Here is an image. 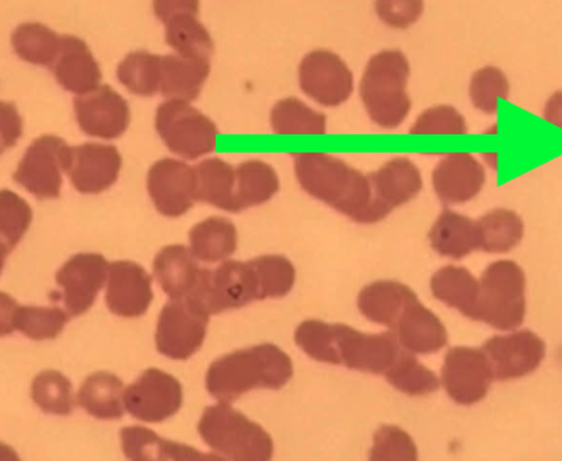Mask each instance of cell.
<instances>
[{"label":"cell","mask_w":562,"mask_h":461,"mask_svg":"<svg viewBox=\"0 0 562 461\" xmlns=\"http://www.w3.org/2000/svg\"><path fill=\"white\" fill-rule=\"evenodd\" d=\"M32 205L8 189L0 191V255L2 263L32 226Z\"/></svg>","instance_id":"cell-39"},{"label":"cell","mask_w":562,"mask_h":461,"mask_svg":"<svg viewBox=\"0 0 562 461\" xmlns=\"http://www.w3.org/2000/svg\"><path fill=\"white\" fill-rule=\"evenodd\" d=\"M294 341L307 357L316 362L341 366L338 349H336V335L334 324L322 321H305L297 325Z\"/></svg>","instance_id":"cell-43"},{"label":"cell","mask_w":562,"mask_h":461,"mask_svg":"<svg viewBox=\"0 0 562 461\" xmlns=\"http://www.w3.org/2000/svg\"><path fill=\"white\" fill-rule=\"evenodd\" d=\"M11 46L16 57L24 63L53 69L63 49V37L46 24L26 22L16 26L15 32L11 33Z\"/></svg>","instance_id":"cell-34"},{"label":"cell","mask_w":562,"mask_h":461,"mask_svg":"<svg viewBox=\"0 0 562 461\" xmlns=\"http://www.w3.org/2000/svg\"><path fill=\"white\" fill-rule=\"evenodd\" d=\"M2 299V336L19 330L30 340H53L68 325V311L60 307H37V305H19L10 294H0Z\"/></svg>","instance_id":"cell-23"},{"label":"cell","mask_w":562,"mask_h":461,"mask_svg":"<svg viewBox=\"0 0 562 461\" xmlns=\"http://www.w3.org/2000/svg\"><path fill=\"white\" fill-rule=\"evenodd\" d=\"M526 277L516 262L490 263L480 278V304L475 322L499 330L521 327L526 315Z\"/></svg>","instance_id":"cell-5"},{"label":"cell","mask_w":562,"mask_h":461,"mask_svg":"<svg viewBox=\"0 0 562 461\" xmlns=\"http://www.w3.org/2000/svg\"><path fill=\"white\" fill-rule=\"evenodd\" d=\"M155 127L167 149L188 160L216 151L218 126L183 100H166L158 105Z\"/></svg>","instance_id":"cell-6"},{"label":"cell","mask_w":562,"mask_h":461,"mask_svg":"<svg viewBox=\"0 0 562 461\" xmlns=\"http://www.w3.org/2000/svg\"><path fill=\"white\" fill-rule=\"evenodd\" d=\"M74 108L80 130L89 137L115 140L130 127V104L111 86L75 97Z\"/></svg>","instance_id":"cell-19"},{"label":"cell","mask_w":562,"mask_h":461,"mask_svg":"<svg viewBox=\"0 0 562 461\" xmlns=\"http://www.w3.org/2000/svg\"><path fill=\"white\" fill-rule=\"evenodd\" d=\"M0 124H2V151L15 146L22 137V116L13 102L0 105Z\"/></svg>","instance_id":"cell-49"},{"label":"cell","mask_w":562,"mask_h":461,"mask_svg":"<svg viewBox=\"0 0 562 461\" xmlns=\"http://www.w3.org/2000/svg\"><path fill=\"white\" fill-rule=\"evenodd\" d=\"M77 404L97 419H121L125 413V385L113 372H94L83 380Z\"/></svg>","instance_id":"cell-28"},{"label":"cell","mask_w":562,"mask_h":461,"mask_svg":"<svg viewBox=\"0 0 562 461\" xmlns=\"http://www.w3.org/2000/svg\"><path fill=\"white\" fill-rule=\"evenodd\" d=\"M294 366L289 355L272 344L238 349L214 360L205 387L218 404H231L256 389H281L291 382Z\"/></svg>","instance_id":"cell-2"},{"label":"cell","mask_w":562,"mask_h":461,"mask_svg":"<svg viewBox=\"0 0 562 461\" xmlns=\"http://www.w3.org/2000/svg\"><path fill=\"white\" fill-rule=\"evenodd\" d=\"M160 461H225L214 452H202L191 446H183L178 441L166 440Z\"/></svg>","instance_id":"cell-50"},{"label":"cell","mask_w":562,"mask_h":461,"mask_svg":"<svg viewBox=\"0 0 562 461\" xmlns=\"http://www.w3.org/2000/svg\"><path fill=\"white\" fill-rule=\"evenodd\" d=\"M484 175L480 160L470 153H450L434 169L432 184L445 204H464L483 189Z\"/></svg>","instance_id":"cell-22"},{"label":"cell","mask_w":562,"mask_h":461,"mask_svg":"<svg viewBox=\"0 0 562 461\" xmlns=\"http://www.w3.org/2000/svg\"><path fill=\"white\" fill-rule=\"evenodd\" d=\"M419 302L408 285L394 280L369 283L358 294V310L367 321L396 329L397 322L412 304Z\"/></svg>","instance_id":"cell-25"},{"label":"cell","mask_w":562,"mask_h":461,"mask_svg":"<svg viewBox=\"0 0 562 461\" xmlns=\"http://www.w3.org/2000/svg\"><path fill=\"white\" fill-rule=\"evenodd\" d=\"M544 119L550 124L562 130V91H555L544 108Z\"/></svg>","instance_id":"cell-51"},{"label":"cell","mask_w":562,"mask_h":461,"mask_svg":"<svg viewBox=\"0 0 562 461\" xmlns=\"http://www.w3.org/2000/svg\"><path fill=\"white\" fill-rule=\"evenodd\" d=\"M339 362L352 371L386 374L403 351L394 333L369 335L345 324H334Z\"/></svg>","instance_id":"cell-15"},{"label":"cell","mask_w":562,"mask_h":461,"mask_svg":"<svg viewBox=\"0 0 562 461\" xmlns=\"http://www.w3.org/2000/svg\"><path fill=\"white\" fill-rule=\"evenodd\" d=\"M280 179L271 164L245 160L236 166V213L266 204L278 193Z\"/></svg>","instance_id":"cell-33"},{"label":"cell","mask_w":562,"mask_h":461,"mask_svg":"<svg viewBox=\"0 0 562 461\" xmlns=\"http://www.w3.org/2000/svg\"><path fill=\"white\" fill-rule=\"evenodd\" d=\"M271 127L277 135H325L327 116L297 99H283L271 111Z\"/></svg>","instance_id":"cell-37"},{"label":"cell","mask_w":562,"mask_h":461,"mask_svg":"<svg viewBox=\"0 0 562 461\" xmlns=\"http://www.w3.org/2000/svg\"><path fill=\"white\" fill-rule=\"evenodd\" d=\"M294 173L303 191L358 224H378L369 175L328 153H296Z\"/></svg>","instance_id":"cell-1"},{"label":"cell","mask_w":562,"mask_h":461,"mask_svg":"<svg viewBox=\"0 0 562 461\" xmlns=\"http://www.w3.org/2000/svg\"><path fill=\"white\" fill-rule=\"evenodd\" d=\"M430 289L439 302L458 310L470 321H475L480 304V280L470 273L469 269L458 266L439 269L430 280Z\"/></svg>","instance_id":"cell-30"},{"label":"cell","mask_w":562,"mask_h":461,"mask_svg":"<svg viewBox=\"0 0 562 461\" xmlns=\"http://www.w3.org/2000/svg\"><path fill=\"white\" fill-rule=\"evenodd\" d=\"M211 74L207 60L166 55L161 57V94L167 100L193 102L202 93L203 85Z\"/></svg>","instance_id":"cell-29"},{"label":"cell","mask_w":562,"mask_h":461,"mask_svg":"<svg viewBox=\"0 0 562 461\" xmlns=\"http://www.w3.org/2000/svg\"><path fill=\"white\" fill-rule=\"evenodd\" d=\"M53 74L64 90L79 97L99 90L102 80L99 63L88 44L74 35H64L63 49L53 66Z\"/></svg>","instance_id":"cell-24"},{"label":"cell","mask_w":562,"mask_h":461,"mask_svg":"<svg viewBox=\"0 0 562 461\" xmlns=\"http://www.w3.org/2000/svg\"><path fill=\"white\" fill-rule=\"evenodd\" d=\"M147 193L160 215H186L199 202L196 171L182 160L161 158L147 173Z\"/></svg>","instance_id":"cell-14"},{"label":"cell","mask_w":562,"mask_h":461,"mask_svg":"<svg viewBox=\"0 0 562 461\" xmlns=\"http://www.w3.org/2000/svg\"><path fill=\"white\" fill-rule=\"evenodd\" d=\"M375 11L392 27H408L422 16L423 2H375Z\"/></svg>","instance_id":"cell-48"},{"label":"cell","mask_w":562,"mask_h":461,"mask_svg":"<svg viewBox=\"0 0 562 461\" xmlns=\"http://www.w3.org/2000/svg\"><path fill=\"white\" fill-rule=\"evenodd\" d=\"M369 461H419L416 441L397 425H381L375 430Z\"/></svg>","instance_id":"cell-44"},{"label":"cell","mask_w":562,"mask_h":461,"mask_svg":"<svg viewBox=\"0 0 562 461\" xmlns=\"http://www.w3.org/2000/svg\"><path fill=\"white\" fill-rule=\"evenodd\" d=\"M238 247V231L227 218L211 216L189 231V249L200 262L214 263L233 257Z\"/></svg>","instance_id":"cell-31"},{"label":"cell","mask_w":562,"mask_h":461,"mask_svg":"<svg viewBox=\"0 0 562 461\" xmlns=\"http://www.w3.org/2000/svg\"><path fill=\"white\" fill-rule=\"evenodd\" d=\"M408 77L411 64L400 49H385L370 58L360 85L370 121L389 130L402 126L412 108L406 93Z\"/></svg>","instance_id":"cell-3"},{"label":"cell","mask_w":562,"mask_h":461,"mask_svg":"<svg viewBox=\"0 0 562 461\" xmlns=\"http://www.w3.org/2000/svg\"><path fill=\"white\" fill-rule=\"evenodd\" d=\"M392 333L396 335L403 351L411 355H434L448 344L447 327L422 302L412 304L405 311Z\"/></svg>","instance_id":"cell-27"},{"label":"cell","mask_w":562,"mask_h":461,"mask_svg":"<svg viewBox=\"0 0 562 461\" xmlns=\"http://www.w3.org/2000/svg\"><path fill=\"white\" fill-rule=\"evenodd\" d=\"M494 372L481 349L452 347L445 357L441 383L448 396L459 405L480 404L486 398Z\"/></svg>","instance_id":"cell-16"},{"label":"cell","mask_w":562,"mask_h":461,"mask_svg":"<svg viewBox=\"0 0 562 461\" xmlns=\"http://www.w3.org/2000/svg\"><path fill=\"white\" fill-rule=\"evenodd\" d=\"M497 382H510L536 371L547 357V344L531 330L494 336L481 347Z\"/></svg>","instance_id":"cell-17"},{"label":"cell","mask_w":562,"mask_h":461,"mask_svg":"<svg viewBox=\"0 0 562 461\" xmlns=\"http://www.w3.org/2000/svg\"><path fill=\"white\" fill-rule=\"evenodd\" d=\"M121 443L130 461H160L166 440L147 427L133 425L121 430Z\"/></svg>","instance_id":"cell-47"},{"label":"cell","mask_w":562,"mask_h":461,"mask_svg":"<svg viewBox=\"0 0 562 461\" xmlns=\"http://www.w3.org/2000/svg\"><path fill=\"white\" fill-rule=\"evenodd\" d=\"M182 383L169 372L147 369L125 387V411L146 424H160L182 409Z\"/></svg>","instance_id":"cell-12"},{"label":"cell","mask_w":562,"mask_h":461,"mask_svg":"<svg viewBox=\"0 0 562 461\" xmlns=\"http://www.w3.org/2000/svg\"><path fill=\"white\" fill-rule=\"evenodd\" d=\"M477 224L480 249L484 252H508L522 240L525 224L521 216L510 210H494L481 216Z\"/></svg>","instance_id":"cell-36"},{"label":"cell","mask_w":562,"mask_h":461,"mask_svg":"<svg viewBox=\"0 0 562 461\" xmlns=\"http://www.w3.org/2000/svg\"><path fill=\"white\" fill-rule=\"evenodd\" d=\"M374 193L375 221H385L392 211L416 199L423 189L422 171L405 157L392 158L369 175Z\"/></svg>","instance_id":"cell-21"},{"label":"cell","mask_w":562,"mask_h":461,"mask_svg":"<svg viewBox=\"0 0 562 461\" xmlns=\"http://www.w3.org/2000/svg\"><path fill=\"white\" fill-rule=\"evenodd\" d=\"M260 288V300L283 299L296 283V268L281 255H261L250 260Z\"/></svg>","instance_id":"cell-42"},{"label":"cell","mask_w":562,"mask_h":461,"mask_svg":"<svg viewBox=\"0 0 562 461\" xmlns=\"http://www.w3.org/2000/svg\"><path fill=\"white\" fill-rule=\"evenodd\" d=\"M199 180V200L218 207V210L236 213V168L222 158H207L196 168Z\"/></svg>","instance_id":"cell-35"},{"label":"cell","mask_w":562,"mask_h":461,"mask_svg":"<svg viewBox=\"0 0 562 461\" xmlns=\"http://www.w3.org/2000/svg\"><path fill=\"white\" fill-rule=\"evenodd\" d=\"M199 435L225 461H272L274 457L271 435L231 404L211 405L203 411Z\"/></svg>","instance_id":"cell-4"},{"label":"cell","mask_w":562,"mask_h":461,"mask_svg":"<svg viewBox=\"0 0 562 461\" xmlns=\"http://www.w3.org/2000/svg\"><path fill=\"white\" fill-rule=\"evenodd\" d=\"M211 315L191 300L164 305L157 322L155 341L164 357L189 360L202 349Z\"/></svg>","instance_id":"cell-8"},{"label":"cell","mask_w":562,"mask_h":461,"mask_svg":"<svg viewBox=\"0 0 562 461\" xmlns=\"http://www.w3.org/2000/svg\"><path fill=\"white\" fill-rule=\"evenodd\" d=\"M69 146L64 138L42 135L30 144L13 180L41 200H53L63 191V173L68 166Z\"/></svg>","instance_id":"cell-9"},{"label":"cell","mask_w":562,"mask_h":461,"mask_svg":"<svg viewBox=\"0 0 562 461\" xmlns=\"http://www.w3.org/2000/svg\"><path fill=\"white\" fill-rule=\"evenodd\" d=\"M467 132L463 115L452 105L430 108L411 127V135H464Z\"/></svg>","instance_id":"cell-46"},{"label":"cell","mask_w":562,"mask_h":461,"mask_svg":"<svg viewBox=\"0 0 562 461\" xmlns=\"http://www.w3.org/2000/svg\"><path fill=\"white\" fill-rule=\"evenodd\" d=\"M155 277L160 283L161 291L172 300H189L193 296L194 289L199 285L202 269L196 263L191 249L180 244H172L160 249L155 262Z\"/></svg>","instance_id":"cell-26"},{"label":"cell","mask_w":562,"mask_h":461,"mask_svg":"<svg viewBox=\"0 0 562 461\" xmlns=\"http://www.w3.org/2000/svg\"><path fill=\"white\" fill-rule=\"evenodd\" d=\"M153 8L166 27L167 46H171L178 57L211 63L214 43L207 27L199 21V2L158 0Z\"/></svg>","instance_id":"cell-13"},{"label":"cell","mask_w":562,"mask_h":461,"mask_svg":"<svg viewBox=\"0 0 562 461\" xmlns=\"http://www.w3.org/2000/svg\"><path fill=\"white\" fill-rule=\"evenodd\" d=\"M121 169L122 155L115 146L88 142L69 147L66 173L79 193H104L116 184Z\"/></svg>","instance_id":"cell-18"},{"label":"cell","mask_w":562,"mask_h":461,"mask_svg":"<svg viewBox=\"0 0 562 461\" xmlns=\"http://www.w3.org/2000/svg\"><path fill=\"white\" fill-rule=\"evenodd\" d=\"M508 94H510L508 79L499 68H494V66L480 69L470 82L472 104L486 115H495L499 100L508 99Z\"/></svg>","instance_id":"cell-45"},{"label":"cell","mask_w":562,"mask_h":461,"mask_svg":"<svg viewBox=\"0 0 562 461\" xmlns=\"http://www.w3.org/2000/svg\"><path fill=\"white\" fill-rule=\"evenodd\" d=\"M428 238L434 251L439 252L441 257L456 258V260L469 257L470 252L480 249L477 224L470 221L469 216L459 215L456 211L441 213L430 229Z\"/></svg>","instance_id":"cell-32"},{"label":"cell","mask_w":562,"mask_h":461,"mask_svg":"<svg viewBox=\"0 0 562 461\" xmlns=\"http://www.w3.org/2000/svg\"><path fill=\"white\" fill-rule=\"evenodd\" d=\"M189 300L202 305L211 316L252 304L256 300H260V288H258L255 269L250 262H236V260H227L214 271L202 269L199 285Z\"/></svg>","instance_id":"cell-7"},{"label":"cell","mask_w":562,"mask_h":461,"mask_svg":"<svg viewBox=\"0 0 562 461\" xmlns=\"http://www.w3.org/2000/svg\"><path fill=\"white\" fill-rule=\"evenodd\" d=\"M111 263L99 252H79L58 269L57 285L63 293L52 299H63L69 316H82L94 305L104 285H108Z\"/></svg>","instance_id":"cell-11"},{"label":"cell","mask_w":562,"mask_h":461,"mask_svg":"<svg viewBox=\"0 0 562 461\" xmlns=\"http://www.w3.org/2000/svg\"><path fill=\"white\" fill-rule=\"evenodd\" d=\"M0 458H2V461H21L19 454L10 446H5V443H2V447H0Z\"/></svg>","instance_id":"cell-52"},{"label":"cell","mask_w":562,"mask_h":461,"mask_svg":"<svg viewBox=\"0 0 562 461\" xmlns=\"http://www.w3.org/2000/svg\"><path fill=\"white\" fill-rule=\"evenodd\" d=\"M297 79L303 93L325 108H338L355 91V75L338 53L316 49L303 57Z\"/></svg>","instance_id":"cell-10"},{"label":"cell","mask_w":562,"mask_h":461,"mask_svg":"<svg viewBox=\"0 0 562 461\" xmlns=\"http://www.w3.org/2000/svg\"><path fill=\"white\" fill-rule=\"evenodd\" d=\"M386 382L400 393L408 396H427L439 389V380L430 369L425 368L411 352L402 351L396 362L386 371Z\"/></svg>","instance_id":"cell-40"},{"label":"cell","mask_w":562,"mask_h":461,"mask_svg":"<svg viewBox=\"0 0 562 461\" xmlns=\"http://www.w3.org/2000/svg\"><path fill=\"white\" fill-rule=\"evenodd\" d=\"M153 282L146 269L135 262L119 260L111 263L105 285V304L113 315L138 318L151 307Z\"/></svg>","instance_id":"cell-20"},{"label":"cell","mask_w":562,"mask_h":461,"mask_svg":"<svg viewBox=\"0 0 562 461\" xmlns=\"http://www.w3.org/2000/svg\"><path fill=\"white\" fill-rule=\"evenodd\" d=\"M32 400L46 415L69 416L74 413V389L63 372H38L33 378Z\"/></svg>","instance_id":"cell-41"},{"label":"cell","mask_w":562,"mask_h":461,"mask_svg":"<svg viewBox=\"0 0 562 461\" xmlns=\"http://www.w3.org/2000/svg\"><path fill=\"white\" fill-rule=\"evenodd\" d=\"M121 85L138 97H153L161 90V57L149 52H133L116 69Z\"/></svg>","instance_id":"cell-38"}]
</instances>
